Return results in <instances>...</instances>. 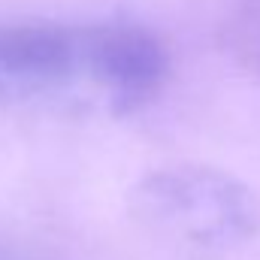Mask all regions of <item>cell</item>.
Returning <instances> with one entry per match:
<instances>
[{
    "mask_svg": "<svg viewBox=\"0 0 260 260\" xmlns=\"http://www.w3.org/2000/svg\"><path fill=\"white\" fill-rule=\"evenodd\" d=\"M0 260H40V257H37L34 251L21 248L18 242H12V239L0 236Z\"/></svg>",
    "mask_w": 260,
    "mask_h": 260,
    "instance_id": "cell-4",
    "label": "cell"
},
{
    "mask_svg": "<svg viewBox=\"0 0 260 260\" xmlns=\"http://www.w3.org/2000/svg\"><path fill=\"white\" fill-rule=\"evenodd\" d=\"M136 206L173 236L200 248H227L257 227V203L233 176L206 167H170L139 185Z\"/></svg>",
    "mask_w": 260,
    "mask_h": 260,
    "instance_id": "cell-2",
    "label": "cell"
},
{
    "mask_svg": "<svg viewBox=\"0 0 260 260\" xmlns=\"http://www.w3.org/2000/svg\"><path fill=\"white\" fill-rule=\"evenodd\" d=\"M227 37L236 58L260 79V0H236L227 21Z\"/></svg>",
    "mask_w": 260,
    "mask_h": 260,
    "instance_id": "cell-3",
    "label": "cell"
},
{
    "mask_svg": "<svg viewBox=\"0 0 260 260\" xmlns=\"http://www.w3.org/2000/svg\"><path fill=\"white\" fill-rule=\"evenodd\" d=\"M164 43L127 21L0 24V103L106 109L145 106L167 82Z\"/></svg>",
    "mask_w": 260,
    "mask_h": 260,
    "instance_id": "cell-1",
    "label": "cell"
}]
</instances>
